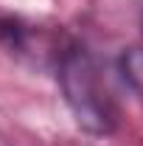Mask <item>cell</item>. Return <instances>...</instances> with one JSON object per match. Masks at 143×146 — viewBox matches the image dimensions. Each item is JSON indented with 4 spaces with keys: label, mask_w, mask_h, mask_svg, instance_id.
<instances>
[{
    "label": "cell",
    "mask_w": 143,
    "mask_h": 146,
    "mask_svg": "<svg viewBox=\"0 0 143 146\" xmlns=\"http://www.w3.org/2000/svg\"><path fill=\"white\" fill-rule=\"evenodd\" d=\"M56 76L76 121L95 135H109L118 124V110L98 62L81 45L68 42L56 51Z\"/></svg>",
    "instance_id": "6da1fadb"
},
{
    "label": "cell",
    "mask_w": 143,
    "mask_h": 146,
    "mask_svg": "<svg viewBox=\"0 0 143 146\" xmlns=\"http://www.w3.org/2000/svg\"><path fill=\"white\" fill-rule=\"evenodd\" d=\"M121 76L143 101V48H132L121 56Z\"/></svg>",
    "instance_id": "7a4b0ae2"
}]
</instances>
